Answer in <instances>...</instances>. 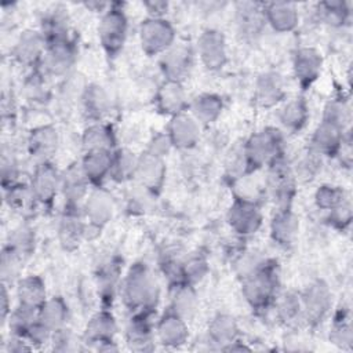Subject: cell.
Segmentation results:
<instances>
[{"label":"cell","instance_id":"cell-1","mask_svg":"<svg viewBox=\"0 0 353 353\" xmlns=\"http://www.w3.org/2000/svg\"><path fill=\"white\" fill-rule=\"evenodd\" d=\"M159 290L156 280L143 263H135L123 284V298L125 305L132 310L148 313L156 306Z\"/></svg>","mask_w":353,"mask_h":353},{"label":"cell","instance_id":"cell-2","mask_svg":"<svg viewBox=\"0 0 353 353\" xmlns=\"http://www.w3.org/2000/svg\"><path fill=\"white\" fill-rule=\"evenodd\" d=\"M277 273L274 262H261L254 270L243 276V295L255 309L266 307L276 294Z\"/></svg>","mask_w":353,"mask_h":353},{"label":"cell","instance_id":"cell-3","mask_svg":"<svg viewBox=\"0 0 353 353\" xmlns=\"http://www.w3.org/2000/svg\"><path fill=\"white\" fill-rule=\"evenodd\" d=\"M281 145L283 138L280 131L276 128L269 127L254 134L243 149L248 170L252 171L263 164H272L274 160L281 157Z\"/></svg>","mask_w":353,"mask_h":353},{"label":"cell","instance_id":"cell-4","mask_svg":"<svg viewBox=\"0 0 353 353\" xmlns=\"http://www.w3.org/2000/svg\"><path fill=\"white\" fill-rule=\"evenodd\" d=\"M139 37L141 46L146 54L165 52L174 41V29L168 21L153 17L142 22Z\"/></svg>","mask_w":353,"mask_h":353},{"label":"cell","instance_id":"cell-5","mask_svg":"<svg viewBox=\"0 0 353 353\" xmlns=\"http://www.w3.org/2000/svg\"><path fill=\"white\" fill-rule=\"evenodd\" d=\"M99 39L109 57H114L123 48L127 36V18L121 10L112 8L101 19Z\"/></svg>","mask_w":353,"mask_h":353},{"label":"cell","instance_id":"cell-6","mask_svg":"<svg viewBox=\"0 0 353 353\" xmlns=\"http://www.w3.org/2000/svg\"><path fill=\"white\" fill-rule=\"evenodd\" d=\"M302 314L309 324H319L323 321L331 306V292L323 280L312 283L301 298Z\"/></svg>","mask_w":353,"mask_h":353},{"label":"cell","instance_id":"cell-7","mask_svg":"<svg viewBox=\"0 0 353 353\" xmlns=\"http://www.w3.org/2000/svg\"><path fill=\"white\" fill-rule=\"evenodd\" d=\"M269 189L273 194L274 201H277L280 208H290L295 193V179L291 168L285 161L279 157L270 164L269 178H268Z\"/></svg>","mask_w":353,"mask_h":353},{"label":"cell","instance_id":"cell-8","mask_svg":"<svg viewBox=\"0 0 353 353\" xmlns=\"http://www.w3.org/2000/svg\"><path fill=\"white\" fill-rule=\"evenodd\" d=\"M228 221L236 233L248 236L259 229L262 215L254 201L244 197H237L229 210Z\"/></svg>","mask_w":353,"mask_h":353},{"label":"cell","instance_id":"cell-9","mask_svg":"<svg viewBox=\"0 0 353 353\" xmlns=\"http://www.w3.org/2000/svg\"><path fill=\"white\" fill-rule=\"evenodd\" d=\"M134 176L146 190L152 193L160 192L165 179V164L163 157L149 152L143 153L138 157Z\"/></svg>","mask_w":353,"mask_h":353},{"label":"cell","instance_id":"cell-10","mask_svg":"<svg viewBox=\"0 0 353 353\" xmlns=\"http://www.w3.org/2000/svg\"><path fill=\"white\" fill-rule=\"evenodd\" d=\"M193 63V54L188 46H176L170 47L168 51L161 57L160 65L165 80L181 83L185 77H188Z\"/></svg>","mask_w":353,"mask_h":353},{"label":"cell","instance_id":"cell-11","mask_svg":"<svg viewBox=\"0 0 353 353\" xmlns=\"http://www.w3.org/2000/svg\"><path fill=\"white\" fill-rule=\"evenodd\" d=\"M116 330L114 317L109 312H99L85 327V341L98 345V350H116V346H113Z\"/></svg>","mask_w":353,"mask_h":353},{"label":"cell","instance_id":"cell-12","mask_svg":"<svg viewBox=\"0 0 353 353\" xmlns=\"http://www.w3.org/2000/svg\"><path fill=\"white\" fill-rule=\"evenodd\" d=\"M199 54L207 69L216 70L226 62V43L221 32L208 29L199 39Z\"/></svg>","mask_w":353,"mask_h":353},{"label":"cell","instance_id":"cell-13","mask_svg":"<svg viewBox=\"0 0 353 353\" xmlns=\"http://www.w3.org/2000/svg\"><path fill=\"white\" fill-rule=\"evenodd\" d=\"M61 186V176L57 170L48 161H43L37 165L32 178V190L37 201L50 204L57 196V190Z\"/></svg>","mask_w":353,"mask_h":353},{"label":"cell","instance_id":"cell-14","mask_svg":"<svg viewBox=\"0 0 353 353\" xmlns=\"http://www.w3.org/2000/svg\"><path fill=\"white\" fill-rule=\"evenodd\" d=\"M168 138L171 143L181 149H189L196 145L200 135L199 123L194 117L186 113H178L172 116L168 125Z\"/></svg>","mask_w":353,"mask_h":353},{"label":"cell","instance_id":"cell-15","mask_svg":"<svg viewBox=\"0 0 353 353\" xmlns=\"http://www.w3.org/2000/svg\"><path fill=\"white\" fill-rule=\"evenodd\" d=\"M294 72L301 87H310L321 72V55L310 47L299 48L294 59Z\"/></svg>","mask_w":353,"mask_h":353},{"label":"cell","instance_id":"cell-16","mask_svg":"<svg viewBox=\"0 0 353 353\" xmlns=\"http://www.w3.org/2000/svg\"><path fill=\"white\" fill-rule=\"evenodd\" d=\"M343 128L331 124L328 121H321L313 137H312V150L316 153L332 156L341 150V145L343 141Z\"/></svg>","mask_w":353,"mask_h":353},{"label":"cell","instance_id":"cell-17","mask_svg":"<svg viewBox=\"0 0 353 353\" xmlns=\"http://www.w3.org/2000/svg\"><path fill=\"white\" fill-rule=\"evenodd\" d=\"M84 212L87 219L90 221V225L97 229H101L112 218V214H113L112 196L102 189H95L85 201Z\"/></svg>","mask_w":353,"mask_h":353},{"label":"cell","instance_id":"cell-18","mask_svg":"<svg viewBox=\"0 0 353 353\" xmlns=\"http://www.w3.org/2000/svg\"><path fill=\"white\" fill-rule=\"evenodd\" d=\"M88 179L83 172L81 164H72L61 176V188L65 200L69 205H77V203L87 193Z\"/></svg>","mask_w":353,"mask_h":353},{"label":"cell","instance_id":"cell-19","mask_svg":"<svg viewBox=\"0 0 353 353\" xmlns=\"http://www.w3.org/2000/svg\"><path fill=\"white\" fill-rule=\"evenodd\" d=\"M74 59V50L69 40L47 44L44 66L51 74L65 73Z\"/></svg>","mask_w":353,"mask_h":353},{"label":"cell","instance_id":"cell-20","mask_svg":"<svg viewBox=\"0 0 353 353\" xmlns=\"http://www.w3.org/2000/svg\"><path fill=\"white\" fill-rule=\"evenodd\" d=\"M85 233V226L80 219L79 211L76 210V205H66L65 212L61 218L59 223V240L62 245L68 250L74 248L81 236Z\"/></svg>","mask_w":353,"mask_h":353},{"label":"cell","instance_id":"cell-21","mask_svg":"<svg viewBox=\"0 0 353 353\" xmlns=\"http://www.w3.org/2000/svg\"><path fill=\"white\" fill-rule=\"evenodd\" d=\"M156 102H157V108L163 113H167L171 116L182 113L186 106V101H185V92L181 83L165 80L157 91Z\"/></svg>","mask_w":353,"mask_h":353},{"label":"cell","instance_id":"cell-22","mask_svg":"<svg viewBox=\"0 0 353 353\" xmlns=\"http://www.w3.org/2000/svg\"><path fill=\"white\" fill-rule=\"evenodd\" d=\"M159 338L167 346H179L188 339V327L185 319L170 310L159 323Z\"/></svg>","mask_w":353,"mask_h":353},{"label":"cell","instance_id":"cell-23","mask_svg":"<svg viewBox=\"0 0 353 353\" xmlns=\"http://www.w3.org/2000/svg\"><path fill=\"white\" fill-rule=\"evenodd\" d=\"M299 229V222L290 208H280L273 216L270 230L273 240L280 245L292 244Z\"/></svg>","mask_w":353,"mask_h":353},{"label":"cell","instance_id":"cell-24","mask_svg":"<svg viewBox=\"0 0 353 353\" xmlns=\"http://www.w3.org/2000/svg\"><path fill=\"white\" fill-rule=\"evenodd\" d=\"M113 154L110 150H90L85 153L81 168L87 179L98 185L106 175L110 174Z\"/></svg>","mask_w":353,"mask_h":353},{"label":"cell","instance_id":"cell-25","mask_svg":"<svg viewBox=\"0 0 353 353\" xmlns=\"http://www.w3.org/2000/svg\"><path fill=\"white\" fill-rule=\"evenodd\" d=\"M265 19L277 32H290L298 23V12L292 3L276 1L265 8Z\"/></svg>","mask_w":353,"mask_h":353},{"label":"cell","instance_id":"cell-26","mask_svg":"<svg viewBox=\"0 0 353 353\" xmlns=\"http://www.w3.org/2000/svg\"><path fill=\"white\" fill-rule=\"evenodd\" d=\"M256 101L262 106H273L284 97L283 79L276 72H268L259 76L256 81Z\"/></svg>","mask_w":353,"mask_h":353},{"label":"cell","instance_id":"cell-27","mask_svg":"<svg viewBox=\"0 0 353 353\" xmlns=\"http://www.w3.org/2000/svg\"><path fill=\"white\" fill-rule=\"evenodd\" d=\"M44 47L46 40L43 34L34 30H28L19 37L14 54L21 63L32 65L41 57Z\"/></svg>","mask_w":353,"mask_h":353},{"label":"cell","instance_id":"cell-28","mask_svg":"<svg viewBox=\"0 0 353 353\" xmlns=\"http://www.w3.org/2000/svg\"><path fill=\"white\" fill-rule=\"evenodd\" d=\"M127 342L131 349L148 350L152 343V330L148 321L146 313L141 312L135 314L127 327Z\"/></svg>","mask_w":353,"mask_h":353},{"label":"cell","instance_id":"cell-29","mask_svg":"<svg viewBox=\"0 0 353 353\" xmlns=\"http://www.w3.org/2000/svg\"><path fill=\"white\" fill-rule=\"evenodd\" d=\"M237 21L240 32L245 36H255L261 32L265 22V11L255 3H239L237 4Z\"/></svg>","mask_w":353,"mask_h":353},{"label":"cell","instance_id":"cell-30","mask_svg":"<svg viewBox=\"0 0 353 353\" xmlns=\"http://www.w3.org/2000/svg\"><path fill=\"white\" fill-rule=\"evenodd\" d=\"M57 143H58L57 130L50 125H43L30 132L28 145L32 154L40 159H46L57 149Z\"/></svg>","mask_w":353,"mask_h":353},{"label":"cell","instance_id":"cell-31","mask_svg":"<svg viewBox=\"0 0 353 353\" xmlns=\"http://www.w3.org/2000/svg\"><path fill=\"white\" fill-rule=\"evenodd\" d=\"M68 316V307L62 298L54 296L46 301L39 309V321L48 328L51 332L63 327V323Z\"/></svg>","mask_w":353,"mask_h":353},{"label":"cell","instance_id":"cell-32","mask_svg":"<svg viewBox=\"0 0 353 353\" xmlns=\"http://www.w3.org/2000/svg\"><path fill=\"white\" fill-rule=\"evenodd\" d=\"M237 335V324L234 319L229 314H218L214 317L208 327V336L214 343L219 346H226L234 343ZM222 347V349H223Z\"/></svg>","mask_w":353,"mask_h":353},{"label":"cell","instance_id":"cell-33","mask_svg":"<svg viewBox=\"0 0 353 353\" xmlns=\"http://www.w3.org/2000/svg\"><path fill=\"white\" fill-rule=\"evenodd\" d=\"M19 302L40 309L46 299L44 283L39 276H29L19 281L18 284Z\"/></svg>","mask_w":353,"mask_h":353},{"label":"cell","instance_id":"cell-34","mask_svg":"<svg viewBox=\"0 0 353 353\" xmlns=\"http://www.w3.org/2000/svg\"><path fill=\"white\" fill-rule=\"evenodd\" d=\"M196 306V294L192 284L186 281L175 283L171 298V310L186 319L192 316Z\"/></svg>","mask_w":353,"mask_h":353},{"label":"cell","instance_id":"cell-35","mask_svg":"<svg viewBox=\"0 0 353 353\" xmlns=\"http://www.w3.org/2000/svg\"><path fill=\"white\" fill-rule=\"evenodd\" d=\"M222 112V101L218 95L203 94L199 95L192 103V113L197 121L212 123Z\"/></svg>","mask_w":353,"mask_h":353},{"label":"cell","instance_id":"cell-36","mask_svg":"<svg viewBox=\"0 0 353 353\" xmlns=\"http://www.w3.org/2000/svg\"><path fill=\"white\" fill-rule=\"evenodd\" d=\"M114 145V135L112 128L105 124L90 125L83 134V146L90 150H112Z\"/></svg>","mask_w":353,"mask_h":353},{"label":"cell","instance_id":"cell-37","mask_svg":"<svg viewBox=\"0 0 353 353\" xmlns=\"http://www.w3.org/2000/svg\"><path fill=\"white\" fill-rule=\"evenodd\" d=\"M279 119L284 127L292 131L301 130L307 120V106L302 98L287 102L279 112Z\"/></svg>","mask_w":353,"mask_h":353},{"label":"cell","instance_id":"cell-38","mask_svg":"<svg viewBox=\"0 0 353 353\" xmlns=\"http://www.w3.org/2000/svg\"><path fill=\"white\" fill-rule=\"evenodd\" d=\"M138 157L134 156L130 150L121 149L116 154H113L112 159V167H110V175L116 181H124L135 174Z\"/></svg>","mask_w":353,"mask_h":353},{"label":"cell","instance_id":"cell-39","mask_svg":"<svg viewBox=\"0 0 353 353\" xmlns=\"http://www.w3.org/2000/svg\"><path fill=\"white\" fill-rule=\"evenodd\" d=\"M84 106L87 113L91 117H101L109 109V98L106 92L99 85H90L85 88L84 95Z\"/></svg>","mask_w":353,"mask_h":353},{"label":"cell","instance_id":"cell-40","mask_svg":"<svg viewBox=\"0 0 353 353\" xmlns=\"http://www.w3.org/2000/svg\"><path fill=\"white\" fill-rule=\"evenodd\" d=\"M6 189H8L7 200L10 205L17 211H28L36 200L32 188H28L25 185H12Z\"/></svg>","mask_w":353,"mask_h":353},{"label":"cell","instance_id":"cell-41","mask_svg":"<svg viewBox=\"0 0 353 353\" xmlns=\"http://www.w3.org/2000/svg\"><path fill=\"white\" fill-rule=\"evenodd\" d=\"M346 199H347V196L343 192V189L336 188V186L324 185L316 192L317 207L323 208V210H328V211L338 207Z\"/></svg>","mask_w":353,"mask_h":353},{"label":"cell","instance_id":"cell-42","mask_svg":"<svg viewBox=\"0 0 353 353\" xmlns=\"http://www.w3.org/2000/svg\"><path fill=\"white\" fill-rule=\"evenodd\" d=\"M319 7L321 18L330 25H342L349 15V7L345 1H325Z\"/></svg>","mask_w":353,"mask_h":353},{"label":"cell","instance_id":"cell-43","mask_svg":"<svg viewBox=\"0 0 353 353\" xmlns=\"http://www.w3.org/2000/svg\"><path fill=\"white\" fill-rule=\"evenodd\" d=\"M119 274H120V265L116 261H110V263H106L99 272L98 284L101 288V294L105 298L112 299L116 283L119 280Z\"/></svg>","mask_w":353,"mask_h":353},{"label":"cell","instance_id":"cell-44","mask_svg":"<svg viewBox=\"0 0 353 353\" xmlns=\"http://www.w3.org/2000/svg\"><path fill=\"white\" fill-rule=\"evenodd\" d=\"M349 119H350V110L343 101L334 99L325 105L324 114H323L324 121H328L341 128H345Z\"/></svg>","mask_w":353,"mask_h":353},{"label":"cell","instance_id":"cell-45","mask_svg":"<svg viewBox=\"0 0 353 353\" xmlns=\"http://www.w3.org/2000/svg\"><path fill=\"white\" fill-rule=\"evenodd\" d=\"M279 316L285 323H292L302 313L301 298L295 292H287L279 302Z\"/></svg>","mask_w":353,"mask_h":353},{"label":"cell","instance_id":"cell-46","mask_svg":"<svg viewBox=\"0 0 353 353\" xmlns=\"http://www.w3.org/2000/svg\"><path fill=\"white\" fill-rule=\"evenodd\" d=\"M330 339L341 347H349L352 345V325L349 317L345 313H342L341 317L335 319Z\"/></svg>","mask_w":353,"mask_h":353},{"label":"cell","instance_id":"cell-47","mask_svg":"<svg viewBox=\"0 0 353 353\" xmlns=\"http://www.w3.org/2000/svg\"><path fill=\"white\" fill-rule=\"evenodd\" d=\"M33 243H34V236L32 230L26 226H19L11 234L10 247L15 250L21 256H23L30 254V251L33 250Z\"/></svg>","mask_w":353,"mask_h":353},{"label":"cell","instance_id":"cell-48","mask_svg":"<svg viewBox=\"0 0 353 353\" xmlns=\"http://www.w3.org/2000/svg\"><path fill=\"white\" fill-rule=\"evenodd\" d=\"M22 256L12 250L10 245L6 247L1 252V277L3 281H12L19 270V263H21Z\"/></svg>","mask_w":353,"mask_h":353},{"label":"cell","instance_id":"cell-49","mask_svg":"<svg viewBox=\"0 0 353 353\" xmlns=\"http://www.w3.org/2000/svg\"><path fill=\"white\" fill-rule=\"evenodd\" d=\"M182 272L183 280L189 284H193L194 281L200 280L204 276V273L207 272V263L203 258L193 256L186 263L182 265Z\"/></svg>","mask_w":353,"mask_h":353},{"label":"cell","instance_id":"cell-50","mask_svg":"<svg viewBox=\"0 0 353 353\" xmlns=\"http://www.w3.org/2000/svg\"><path fill=\"white\" fill-rule=\"evenodd\" d=\"M52 345H54V349L59 350V352H72V350L79 349L73 334L69 330H65L63 327L54 331Z\"/></svg>","mask_w":353,"mask_h":353},{"label":"cell","instance_id":"cell-51","mask_svg":"<svg viewBox=\"0 0 353 353\" xmlns=\"http://www.w3.org/2000/svg\"><path fill=\"white\" fill-rule=\"evenodd\" d=\"M330 212H331L330 219L332 221L334 225H336L342 229L346 228L352 221V205H350L349 197L346 200H343L338 207L331 210Z\"/></svg>","mask_w":353,"mask_h":353},{"label":"cell","instance_id":"cell-52","mask_svg":"<svg viewBox=\"0 0 353 353\" xmlns=\"http://www.w3.org/2000/svg\"><path fill=\"white\" fill-rule=\"evenodd\" d=\"M319 165H320L319 153L310 149V152L299 163V172L305 178H313V175L319 170Z\"/></svg>","mask_w":353,"mask_h":353},{"label":"cell","instance_id":"cell-53","mask_svg":"<svg viewBox=\"0 0 353 353\" xmlns=\"http://www.w3.org/2000/svg\"><path fill=\"white\" fill-rule=\"evenodd\" d=\"M171 145H172V143H171L168 135H157V137H154V139H153L152 143L149 145L148 152H149V153H153V154H156V156L163 157V156L168 152V149H170Z\"/></svg>","mask_w":353,"mask_h":353},{"label":"cell","instance_id":"cell-54","mask_svg":"<svg viewBox=\"0 0 353 353\" xmlns=\"http://www.w3.org/2000/svg\"><path fill=\"white\" fill-rule=\"evenodd\" d=\"M8 313V305H7V291H6V285L3 284L1 288V319L4 321V319L7 317Z\"/></svg>","mask_w":353,"mask_h":353}]
</instances>
